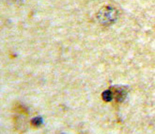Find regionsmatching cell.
Here are the masks:
<instances>
[{
  "instance_id": "1",
  "label": "cell",
  "mask_w": 155,
  "mask_h": 134,
  "mask_svg": "<svg viewBox=\"0 0 155 134\" xmlns=\"http://www.w3.org/2000/svg\"><path fill=\"white\" fill-rule=\"evenodd\" d=\"M120 17V11L113 6L103 7L97 13V21L104 26H109L117 22Z\"/></svg>"
},
{
  "instance_id": "2",
  "label": "cell",
  "mask_w": 155,
  "mask_h": 134,
  "mask_svg": "<svg viewBox=\"0 0 155 134\" xmlns=\"http://www.w3.org/2000/svg\"><path fill=\"white\" fill-rule=\"evenodd\" d=\"M127 95V90L122 86H114L105 90L103 93V100L106 102L115 101L116 102H122Z\"/></svg>"
},
{
  "instance_id": "4",
  "label": "cell",
  "mask_w": 155,
  "mask_h": 134,
  "mask_svg": "<svg viewBox=\"0 0 155 134\" xmlns=\"http://www.w3.org/2000/svg\"><path fill=\"white\" fill-rule=\"evenodd\" d=\"M41 123H42V120H41V117H36V118H34V119H32L30 121V125H31L33 128H38V127H40L41 125Z\"/></svg>"
},
{
  "instance_id": "3",
  "label": "cell",
  "mask_w": 155,
  "mask_h": 134,
  "mask_svg": "<svg viewBox=\"0 0 155 134\" xmlns=\"http://www.w3.org/2000/svg\"><path fill=\"white\" fill-rule=\"evenodd\" d=\"M15 110V117H14V121H15V126H16V129H18L20 132H23L24 129L26 128V117L28 113H27L26 110L24 106L16 104L14 107Z\"/></svg>"
}]
</instances>
